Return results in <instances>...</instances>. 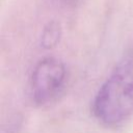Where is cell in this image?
I'll list each match as a JSON object with an SVG mask.
<instances>
[{"instance_id":"1","label":"cell","mask_w":133,"mask_h":133,"mask_svg":"<svg viewBox=\"0 0 133 133\" xmlns=\"http://www.w3.org/2000/svg\"><path fill=\"white\" fill-rule=\"evenodd\" d=\"M97 119L115 126L133 114V60L118 63L99 88L92 103Z\"/></svg>"},{"instance_id":"2","label":"cell","mask_w":133,"mask_h":133,"mask_svg":"<svg viewBox=\"0 0 133 133\" xmlns=\"http://www.w3.org/2000/svg\"><path fill=\"white\" fill-rule=\"evenodd\" d=\"M65 80L66 69L61 60L54 57L39 60L30 78L32 99L37 104L48 103L60 92Z\"/></svg>"},{"instance_id":"3","label":"cell","mask_w":133,"mask_h":133,"mask_svg":"<svg viewBox=\"0 0 133 133\" xmlns=\"http://www.w3.org/2000/svg\"><path fill=\"white\" fill-rule=\"evenodd\" d=\"M60 36H61L60 24L56 21H51L44 27L42 31L41 46L44 49H52L59 43Z\"/></svg>"}]
</instances>
